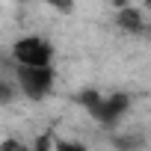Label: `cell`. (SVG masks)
Returning a JSON list of instances; mask_svg holds the SVG:
<instances>
[{
	"instance_id": "1",
	"label": "cell",
	"mask_w": 151,
	"mask_h": 151,
	"mask_svg": "<svg viewBox=\"0 0 151 151\" xmlns=\"http://www.w3.org/2000/svg\"><path fill=\"white\" fill-rule=\"evenodd\" d=\"M15 80H18V92L27 95L30 101H42L53 92V68H27V65H15Z\"/></svg>"
},
{
	"instance_id": "2",
	"label": "cell",
	"mask_w": 151,
	"mask_h": 151,
	"mask_svg": "<svg viewBox=\"0 0 151 151\" xmlns=\"http://www.w3.org/2000/svg\"><path fill=\"white\" fill-rule=\"evenodd\" d=\"M12 56H15L18 65H27V68H50L53 47H50V42L42 39V36H24V39L15 42Z\"/></svg>"
},
{
	"instance_id": "3",
	"label": "cell",
	"mask_w": 151,
	"mask_h": 151,
	"mask_svg": "<svg viewBox=\"0 0 151 151\" xmlns=\"http://www.w3.org/2000/svg\"><path fill=\"white\" fill-rule=\"evenodd\" d=\"M127 110H130V95L127 92H113V95H104L101 98V104L92 113V119L101 122V124H107V127H113Z\"/></svg>"
},
{
	"instance_id": "4",
	"label": "cell",
	"mask_w": 151,
	"mask_h": 151,
	"mask_svg": "<svg viewBox=\"0 0 151 151\" xmlns=\"http://www.w3.org/2000/svg\"><path fill=\"white\" fill-rule=\"evenodd\" d=\"M116 24H119L122 30H127V33H139V30H142V15H139L136 9L124 6V9H119V15H116Z\"/></svg>"
},
{
	"instance_id": "5",
	"label": "cell",
	"mask_w": 151,
	"mask_h": 151,
	"mask_svg": "<svg viewBox=\"0 0 151 151\" xmlns=\"http://www.w3.org/2000/svg\"><path fill=\"white\" fill-rule=\"evenodd\" d=\"M101 98H104V95H101L98 89H83V92L77 95V104H80V107H83V110H86V113L92 116V113L98 110V104H101Z\"/></svg>"
},
{
	"instance_id": "6",
	"label": "cell",
	"mask_w": 151,
	"mask_h": 151,
	"mask_svg": "<svg viewBox=\"0 0 151 151\" xmlns=\"http://www.w3.org/2000/svg\"><path fill=\"white\" fill-rule=\"evenodd\" d=\"M113 142H116V148H122V151H136V148L142 145V142H139V139H133V136H130V139H124V136H116Z\"/></svg>"
},
{
	"instance_id": "7",
	"label": "cell",
	"mask_w": 151,
	"mask_h": 151,
	"mask_svg": "<svg viewBox=\"0 0 151 151\" xmlns=\"http://www.w3.org/2000/svg\"><path fill=\"white\" fill-rule=\"evenodd\" d=\"M12 98H15V86H12V83H6L3 77H0V104H9Z\"/></svg>"
},
{
	"instance_id": "8",
	"label": "cell",
	"mask_w": 151,
	"mask_h": 151,
	"mask_svg": "<svg viewBox=\"0 0 151 151\" xmlns=\"http://www.w3.org/2000/svg\"><path fill=\"white\" fill-rule=\"evenodd\" d=\"M0 151H30L24 142H18V139H3L0 142Z\"/></svg>"
},
{
	"instance_id": "9",
	"label": "cell",
	"mask_w": 151,
	"mask_h": 151,
	"mask_svg": "<svg viewBox=\"0 0 151 151\" xmlns=\"http://www.w3.org/2000/svg\"><path fill=\"white\" fill-rule=\"evenodd\" d=\"M53 151H86L80 142H65V139H59L56 145H53Z\"/></svg>"
},
{
	"instance_id": "10",
	"label": "cell",
	"mask_w": 151,
	"mask_h": 151,
	"mask_svg": "<svg viewBox=\"0 0 151 151\" xmlns=\"http://www.w3.org/2000/svg\"><path fill=\"white\" fill-rule=\"evenodd\" d=\"M50 142H53V139H50V133H45V136H39V139H36L33 151H50Z\"/></svg>"
},
{
	"instance_id": "11",
	"label": "cell",
	"mask_w": 151,
	"mask_h": 151,
	"mask_svg": "<svg viewBox=\"0 0 151 151\" xmlns=\"http://www.w3.org/2000/svg\"><path fill=\"white\" fill-rule=\"evenodd\" d=\"M45 3H50V6H56L59 12H71V9H74V3H71V0H45Z\"/></svg>"
},
{
	"instance_id": "12",
	"label": "cell",
	"mask_w": 151,
	"mask_h": 151,
	"mask_svg": "<svg viewBox=\"0 0 151 151\" xmlns=\"http://www.w3.org/2000/svg\"><path fill=\"white\" fill-rule=\"evenodd\" d=\"M113 6H119V9H124V6H127V0H113Z\"/></svg>"
}]
</instances>
